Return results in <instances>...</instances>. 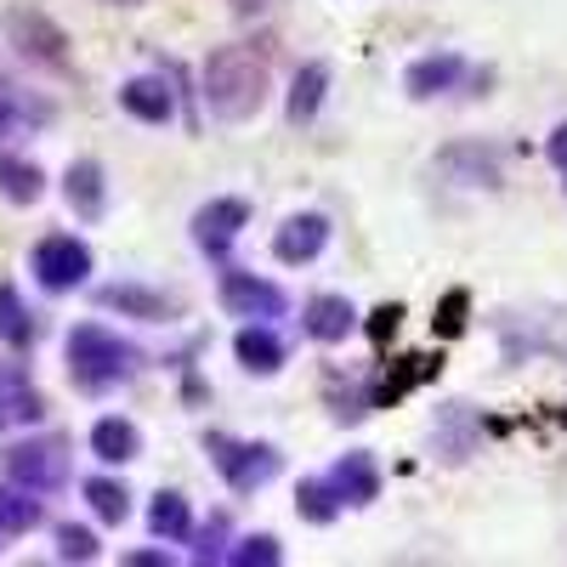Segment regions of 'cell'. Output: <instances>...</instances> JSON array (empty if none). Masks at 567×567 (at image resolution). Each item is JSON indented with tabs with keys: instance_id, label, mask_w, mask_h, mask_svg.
Instances as JSON below:
<instances>
[{
	"instance_id": "15",
	"label": "cell",
	"mask_w": 567,
	"mask_h": 567,
	"mask_svg": "<svg viewBox=\"0 0 567 567\" xmlns=\"http://www.w3.org/2000/svg\"><path fill=\"white\" fill-rule=\"evenodd\" d=\"M91 454H97L103 465H125V460L142 454V432L120 414H103L97 425H91Z\"/></svg>"
},
{
	"instance_id": "22",
	"label": "cell",
	"mask_w": 567,
	"mask_h": 567,
	"mask_svg": "<svg viewBox=\"0 0 567 567\" xmlns=\"http://www.w3.org/2000/svg\"><path fill=\"white\" fill-rule=\"evenodd\" d=\"M148 528H154L159 539H187V534H194L187 499H182V494H159V499L148 505Z\"/></svg>"
},
{
	"instance_id": "18",
	"label": "cell",
	"mask_w": 567,
	"mask_h": 567,
	"mask_svg": "<svg viewBox=\"0 0 567 567\" xmlns=\"http://www.w3.org/2000/svg\"><path fill=\"white\" fill-rule=\"evenodd\" d=\"M0 194H7L12 205H34L45 194V176L34 159H18V154H0Z\"/></svg>"
},
{
	"instance_id": "6",
	"label": "cell",
	"mask_w": 567,
	"mask_h": 567,
	"mask_svg": "<svg viewBox=\"0 0 567 567\" xmlns=\"http://www.w3.org/2000/svg\"><path fill=\"white\" fill-rule=\"evenodd\" d=\"M221 307L233 312V318H250V323H267V318H284V290L278 284H267V278H256V272H239V267H227L221 272Z\"/></svg>"
},
{
	"instance_id": "30",
	"label": "cell",
	"mask_w": 567,
	"mask_h": 567,
	"mask_svg": "<svg viewBox=\"0 0 567 567\" xmlns=\"http://www.w3.org/2000/svg\"><path fill=\"white\" fill-rule=\"evenodd\" d=\"M125 561H131V567H159L165 556H159V550H136V556H125Z\"/></svg>"
},
{
	"instance_id": "20",
	"label": "cell",
	"mask_w": 567,
	"mask_h": 567,
	"mask_svg": "<svg viewBox=\"0 0 567 567\" xmlns=\"http://www.w3.org/2000/svg\"><path fill=\"white\" fill-rule=\"evenodd\" d=\"M40 523V499L34 488H0V534H29Z\"/></svg>"
},
{
	"instance_id": "4",
	"label": "cell",
	"mask_w": 567,
	"mask_h": 567,
	"mask_svg": "<svg viewBox=\"0 0 567 567\" xmlns=\"http://www.w3.org/2000/svg\"><path fill=\"white\" fill-rule=\"evenodd\" d=\"M7 477L18 488H34V494H58L69 483V449L58 437L18 443V449H7Z\"/></svg>"
},
{
	"instance_id": "13",
	"label": "cell",
	"mask_w": 567,
	"mask_h": 567,
	"mask_svg": "<svg viewBox=\"0 0 567 567\" xmlns=\"http://www.w3.org/2000/svg\"><path fill=\"white\" fill-rule=\"evenodd\" d=\"M40 414H45V403L29 386V374L18 363H0V425H34Z\"/></svg>"
},
{
	"instance_id": "12",
	"label": "cell",
	"mask_w": 567,
	"mask_h": 567,
	"mask_svg": "<svg viewBox=\"0 0 567 567\" xmlns=\"http://www.w3.org/2000/svg\"><path fill=\"white\" fill-rule=\"evenodd\" d=\"M460 74H465V58L437 52V58H420V63H409L403 91H409L414 103H432V97H443V91H454V85H460Z\"/></svg>"
},
{
	"instance_id": "17",
	"label": "cell",
	"mask_w": 567,
	"mask_h": 567,
	"mask_svg": "<svg viewBox=\"0 0 567 567\" xmlns=\"http://www.w3.org/2000/svg\"><path fill=\"white\" fill-rule=\"evenodd\" d=\"M233 352H239V363L250 374H278L284 369V341L272 336L267 323H245L239 336H233Z\"/></svg>"
},
{
	"instance_id": "7",
	"label": "cell",
	"mask_w": 567,
	"mask_h": 567,
	"mask_svg": "<svg viewBox=\"0 0 567 567\" xmlns=\"http://www.w3.org/2000/svg\"><path fill=\"white\" fill-rule=\"evenodd\" d=\"M245 221H250V205H245V199H210V205H199V216H194V245H199L205 256H221V250L245 233Z\"/></svg>"
},
{
	"instance_id": "5",
	"label": "cell",
	"mask_w": 567,
	"mask_h": 567,
	"mask_svg": "<svg viewBox=\"0 0 567 567\" xmlns=\"http://www.w3.org/2000/svg\"><path fill=\"white\" fill-rule=\"evenodd\" d=\"M34 278H40L52 296L80 290V284L91 278V245L74 239V233H52V239H40V245H34Z\"/></svg>"
},
{
	"instance_id": "10",
	"label": "cell",
	"mask_w": 567,
	"mask_h": 567,
	"mask_svg": "<svg viewBox=\"0 0 567 567\" xmlns=\"http://www.w3.org/2000/svg\"><path fill=\"white\" fill-rule=\"evenodd\" d=\"M63 199H69V210H74L80 221H97L103 205H109L103 165H97V159H74V165L63 171Z\"/></svg>"
},
{
	"instance_id": "11",
	"label": "cell",
	"mask_w": 567,
	"mask_h": 567,
	"mask_svg": "<svg viewBox=\"0 0 567 567\" xmlns=\"http://www.w3.org/2000/svg\"><path fill=\"white\" fill-rule=\"evenodd\" d=\"M97 307L125 312V318H142V323H165V318H176V296L142 290V284H109V290H97Z\"/></svg>"
},
{
	"instance_id": "23",
	"label": "cell",
	"mask_w": 567,
	"mask_h": 567,
	"mask_svg": "<svg viewBox=\"0 0 567 567\" xmlns=\"http://www.w3.org/2000/svg\"><path fill=\"white\" fill-rule=\"evenodd\" d=\"M296 505H301L307 523H336L341 494H336V483H329V477H307V483H301V494H296Z\"/></svg>"
},
{
	"instance_id": "8",
	"label": "cell",
	"mask_w": 567,
	"mask_h": 567,
	"mask_svg": "<svg viewBox=\"0 0 567 567\" xmlns=\"http://www.w3.org/2000/svg\"><path fill=\"white\" fill-rule=\"evenodd\" d=\"M120 109L142 125H165L176 114V91H171L165 74H136V80L120 85Z\"/></svg>"
},
{
	"instance_id": "21",
	"label": "cell",
	"mask_w": 567,
	"mask_h": 567,
	"mask_svg": "<svg viewBox=\"0 0 567 567\" xmlns=\"http://www.w3.org/2000/svg\"><path fill=\"white\" fill-rule=\"evenodd\" d=\"M0 341L7 347H29L34 341V318L23 307V296L12 290V284H0Z\"/></svg>"
},
{
	"instance_id": "25",
	"label": "cell",
	"mask_w": 567,
	"mask_h": 567,
	"mask_svg": "<svg viewBox=\"0 0 567 567\" xmlns=\"http://www.w3.org/2000/svg\"><path fill=\"white\" fill-rule=\"evenodd\" d=\"M40 120H45L40 103H29L23 91H12V85H0V136H18V131H29Z\"/></svg>"
},
{
	"instance_id": "29",
	"label": "cell",
	"mask_w": 567,
	"mask_h": 567,
	"mask_svg": "<svg viewBox=\"0 0 567 567\" xmlns=\"http://www.w3.org/2000/svg\"><path fill=\"white\" fill-rule=\"evenodd\" d=\"M550 159H556V165L567 171V120H561V125L550 131Z\"/></svg>"
},
{
	"instance_id": "1",
	"label": "cell",
	"mask_w": 567,
	"mask_h": 567,
	"mask_svg": "<svg viewBox=\"0 0 567 567\" xmlns=\"http://www.w3.org/2000/svg\"><path fill=\"white\" fill-rule=\"evenodd\" d=\"M267 103V63L250 45H221L205 58V109L227 125H239L250 114H261Z\"/></svg>"
},
{
	"instance_id": "26",
	"label": "cell",
	"mask_w": 567,
	"mask_h": 567,
	"mask_svg": "<svg viewBox=\"0 0 567 567\" xmlns=\"http://www.w3.org/2000/svg\"><path fill=\"white\" fill-rule=\"evenodd\" d=\"M278 556H284V550H278L272 534H250V539H239V550H227L233 567H272Z\"/></svg>"
},
{
	"instance_id": "24",
	"label": "cell",
	"mask_w": 567,
	"mask_h": 567,
	"mask_svg": "<svg viewBox=\"0 0 567 567\" xmlns=\"http://www.w3.org/2000/svg\"><path fill=\"white\" fill-rule=\"evenodd\" d=\"M85 505L97 511L103 523H125V516H131V494H125L114 477H91V483H85Z\"/></svg>"
},
{
	"instance_id": "31",
	"label": "cell",
	"mask_w": 567,
	"mask_h": 567,
	"mask_svg": "<svg viewBox=\"0 0 567 567\" xmlns=\"http://www.w3.org/2000/svg\"><path fill=\"white\" fill-rule=\"evenodd\" d=\"M125 7H131V0H125Z\"/></svg>"
},
{
	"instance_id": "19",
	"label": "cell",
	"mask_w": 567,
	"mask_h": 567,
	"mask_svg": "<svg viewBox=\"0 0 567 567\" xmlns=\"http://www.w3.org/2000/svg\"><path fill=\"white\" fill-rule=\"evenodd\" d=\"M323 91H329V63H307L296 80H290V120L307 125L323 103Z\"/></svg>"
},
{
	"instance_id": "16",
	"label": "cell",
	"mask_w": 567,
	"mask_h": 567,
	"mask_svg": "<svg viewBox=\"0 0 567 567\" xmlns=\"http://www.w3.org/2000/svg\"><path fill=\"white\" fill-rule=\"evenodd\" d=\"M329 483H336L341 505H369L374 494H381V465H374L369 454H347L336 471H329Z\"/></svg>"
},
{
	"instance_id": "28",
	"label": "cell",
	"mask_w": 567,
	"mask_h": 567,
	"mask_svg": "<svg viewBox=\"0 0 567 567\" xmlns=\"http://www.w3.org/2000/svg\"><path fill=\"white\" fill-rule=\"evenodd\" d=\"M221 539H227V523H221V516H210V528H205L199 545H194V561H227Z\"/></svg>"
},
{
	"instance_id": "9",
	"label": "cell",
	"mask_w": 567,
	"mask_h": 567,
	"mask_svg": "<svg viewBox=\"0 0 567 567\" xmlns=\"http://www.w3.org/2000/svg\"><path fill=\"white\" fill-rule=\"evenodd\" d=\"M323 245H329V216H318V210L290 216V221H284V227L272 233V256H278L284 267H301V261H312Z\"/></svg>"
},
{
	"instance_id": "2",
	"label": "cell",
	"mask_w": 567,
	"mask_h": 567,
	"mask_svg": "<svg viewBox=\"0 0 567 567\" xmlns=\"http://www.w3.org/2000/svg\"><path fill=\"white\" fill-rule=\"evenodd\" d=\"M136 363H142V352H136L131 341H120L114 329H103V323H80V329H69V374H74V386H85V392H109V386L131 381Z\"/></svg>"
},
{
	"instance_id": "27",
	"label": "cell",
	"mask_w": 567,
	"mask_h": 567,
	"mask_svg": "<svg viewBox=\"0 0 567 567\" xmlns=\"http://www.w3.org/2000/svg\"><path fill=\"white\" fill-rule=\"evenodd\" d=\"M58 556H63V561H91V556H97V534L63 523V528H58Z\"/></svg>"
},
{
	"instance_id": "14",
	"label": "cell",
	"mask_w": 567,
	"mask_h": 567,
	"mask_svg": "<svg viewBox=\"0 0 567 567\" xmlns=\"http://www.w3.org/2000/svg\"><path fill=\"white\" fill-rule=\"evenodd\" d=\"M352 329H358V312H352L347 296H312V301H307V336H312V341L336 347V341L352 336Z\"/></svg>"
},
{
	"instance_id": "3",
	"label": "cell",
	"mask_w": 567,
	"mask_h": 567,
	"mask_svg": "<svg viewBox=\"0 0 567 567\" xmlns=\"http://www.w3.org/2000/svg\"><path fill=\"white\" fill-rule=\"evenodd\" d=\"M210 449V460H216V471L227 477V488L233 494H256V488H267L272 477H278V449H267V443H233V437H210L205 443Z\"/></svg>"
}]
</instances>
